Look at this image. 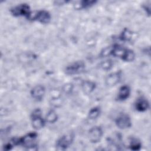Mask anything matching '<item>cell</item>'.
I'll return each mask as SVG.
<instances>
[{
    "label": "cell",
    "mask_w": 151,
    "mask_h": 151,
    "mask_svg": "<svg viewBox=\"0 0 151 151\" xmlns=\"http://www.w3.org/2000/svg\"><path fill=\"white\" fill-rule=\"evenodd\" d=\"M37 133L35 132H29L21 137L12 138L11 141L15 145H21L28 150H35L37 147L36 139Z\"/></svg>",
    "instance_id": "cell-1"
},
{
    "label": "cell",
    "mask_w": 151,
    "mask_h": 151,
    "mask_svg": "<svg viewBox=\"0 0 151 151\" xmlns=\"http://www.w3.org/2000/svg\"><path fill=\"white\" fill-rule=\"evenodd\" d=\"M110 55L119 58L126 62L133 61L135 58V54L133 50L117 44L112 46Z\"/></svg>",
    "instance_id": "cell-2"
},
{
    "label": "cell",
    "mask_w": 151,
    "mask_h": 151,
    "mask_svg": "<svg viewBox=\"0 0 151 151\" xmlns=\"http://www.w3.org/2000/svg\"><path fill=\"white\" fill-rule=\"evenodd\" d=\"M74 139L73 133H68L60 137L56 142L55 147L58 150H65L73 143Z\"/></svg>",
    "instance_id": "cell-3"
},
{
    "label": "cell",
    "mask_w": 151,
    "mask_h": 151,
    "mask_svg": "<svg viewBox=\"0 0 151 151\" xmlns=\"http://www.w3.org/2000/svg\"><path fill=\"white\" fill-rule=\"evenodd\" d=\"M51 17L50 12L46 10L42 9L38 11L31 12L28 19L31 21H36L41 24H48L51 20Z\"/></svg>",
    "instance_id": "cell-4"
},
{
    "label": "cell",
    "mask_w": 151,
    "mask_h": 151,
    "mask_svg": "<svg viewBox=\"0 0 151 151\" xmlns=\"http://www.w3.org/2000/svg\"><path fill=\"white\" fill-rule=\"evenodd\" d=\"M10 12L14 17H25L28 19L32 12L27 4H21L11 8Z\"/></svg>",
    "instance_id": "cell-5"
},
{
    "label": "cell",
    "mask_w": 151,
    "mask_h": 151,
    "mask_svg": "<svg viewBox=\"0 0 151 151\" xmlns=\"http://www.w3.org/2000/svg\"><path fill=\"white\" fill-rule=\"evenodd\" d=\"M86 68V64L83 61H74L67 66L64 69L65 73L67 75L72 76L83 73Z\"/></svg>",
    "instance_id": "cell-6"
},
{
    "label": "cell",
    "mask_w": 151,
    "mask_h": 151,
    "mask_svg": "<svg viewBox=\"0 0 151 151\" xmlns=\"http://www.w3.org/2000/svg\"><path fill=\"white\" fill-rule=\"evenodd\" d=\"M31 124L35 130H40L45 126V120L41 116V110L40 109H35L31 115Z\"/></svg>",
    "instance_id": "cell-7"
},
{
    "label": "cell",
    "mask_w": 151,
    "mask_h": 151,
    "mask_svg": "<svg viewBox=\"0 0 151 151\" xmlns=\"http://www.w3.org/2000/svg\"><path fill=\"white\" fill-rule=\"evenodd\" d=\"M115 124L120 129H126L132 126V120L130 117L126 113H122L119 115L116 120Z\"/></svg>",
    "instance_id": "cell-8"
},
{
    "label": "cell",
    "mask_w": 151,
    "mask_h": 151,
    "mask_svg": "<svg viewBox=\"0 0 151 151\" xmlns=\"http://www.w3.org/2000/svg\"><path fill=\"white\" fill-rule=\"evenodd\" d=\"M103 135V132L101 127L100 126H94L92 127L88 133V139L90 142L93 143H97L99 142Z\"/></svg>",
    "instance_id": "cell-9"
},
{
    "label": "cell",
    "mask_w": 151,
    "mask_h": 151,
    "mask_svg": "<svg viewBox=\"0 0 151 151\" xmlns=\"http://www.w3.org/2000/svg\"><path fill=\"white\" fill-rule=\"evenodd\" d=\"M45 93V88L42 85H36L30 91V94L32 98L37 101H41Z\"/></svg>",
    "instance_id": "cell-10"
},
{
    "label": "cell",
    "mask_w": 151,
    "mask_h": 151,
    "mask_svg": "<svg viewBox=\"0 0 151 151\" xmlns=\"http://www.w3.org/2000/svg\"><path fill=\"white\" fill-rule=\"evenodd\" d=\"M122 77L121 71H116L109 74L105 78V84L109 87L116 86Z\"/></svg>",
    "instance_id": "cell-11"
},
{
    "label": "cell",
    "mask_w": 151,
    "mask_h": 151,
    "mask_svg": "<svg viewBox=\"0 0 151 151\" xmlns=\"http://www.w3.org/2000/svg\"><path fill=\"white\" fill-rule=\"evenodd\" d=\"M149 107V102L146 98L143 97L138 98L134 104L135 109L139 112H144L147 111Z\"/></svg>",
    "instance_id": "cell-12"
},
{
    "label": "cell",
    "mask_w": 151,
    "mask_h": 151,
    "mask_svg": "<svg viewBox=\"0 0 151 151\" xmlns=\"http://www.w3.org/2000/svg\"><path fill=\"white\" fill-rule=\"evenodd\" d=\"M131 90L129 86L124 85L120 87L117 96V100L120 101H124L127 99L130 95Z\"/></svg>",
    "instance_id": "cell-13"
},
{
    "label": "cell",
    "mask_w": 151,
    "mask_h": 151,
    "mask_svg": "<svg viewBox=\"0 0 151 151\" xmlns=\"http://www.w3.org/2000/svg\"><path fill=\"white\" fill-rule=\"evenodd\" d=\"M81 87L84 94H89L95 90L96 87V84L93 81L84 80L81 83Z\"/></svg>",
    "instance_id": "cell-14"
},
{
    "label": "cell",
    "mask_w": 151,
    "mask_h": 151,
    "mask_svg": "<svg viewBox=\"0 0 151 151\" xmlns=\"http://www.w3.org/2000/svg\"><path fill=\"white\" fill-rule=\"evenodd\" d=\"M58 120V115L54 110H49L45 115V121L49 123H54Z\"/></svg>",
    "instance_id": "cell-15"
},
{
    "label": "cell",
    "mask_w": 151,
    "mask_h": 151,
    "mask_svg": "<svg viewBox=\"0 0 151 151\" xmlns=\"http://www.w3.org/2000/svg\"><path fill=\"white\" fill-rule=\"evenodd\" d=\"M132 32L129 29L125 28L122 31L119 36V39L123 41H129L132 39Z\"/></svg>",
    "instance_id": "cell-16"
},
{
    "label": "cell",
    "mask_w": 151,
    "mask_h": 151,
    "mask_svg": "<svg viewBox=\"0 0 151 151\" xmlns=\"http://www.w3.org/2000/svg\"><path fill=\"white\" fill-rule=\"evenodd\" d=\"M101 113V109L98 106L91 108L88 113V117L90 120H95L98 118Z\"/></svg>",
    "instance_id": "cell-17"
},
{
    "label": "cell",
    "mask_w": 151,
    "mask_h": 151,
    "mask_svg": "<svg viewBox=\"0 0 151 151\" xmlns=\"http://www.w3.org/2000/svg\"><path fill=\"white\" fill-rule=\"evenodd\" d=\"M142 147L140 141L135 137H132L130 140L129 148L132 150H139Z\"/></svg>",
    "instance_id": "cell-18"
},
{
    "label": "cell",
    "mask_w": 151,
    "mask_h": 151,
    "mask_svg": "<svg viewBox=\"0 0 151 151\" xmlns=\"http://www.w3.org/2000/svg\"><path fill=\"white\" fill-rule=\"evenodd\" d=\"M97 2V1H90V0H84L80 2L79 5H77V8L78 9H86L90 8Z\"/></svg>",
    "instance_id": "cell-19"
},
{
    "label": "cell",
    "mask_w": 151,
    "mask_h": 151,
    "mask_svg": "<svg viewBox=\"0 0 151 151\" xmlns=\"http://www.w3.org/2000/svg\"><path fill=\"white\" fill-rule=\"evenodd\" d=\"M113 65V63L111 60H106L99 64V67L104 71L110 70Z\"/></svg>",
    "instance_id": "cell-20"
},
{
    "label": "cell",
    "mask_w": 151,
    "mask_h": 151,
    "mask_svg": "<svg viewBox=\"0 0 151 151\" xmlns=\"http://www.w3.org/2000/svg\"><path fill=\"white\" fill-rule=\"evenodd\" d=\"M73 84L71 83H68L64 84L62 87V91L67 94H70L73 90Z\"/></svg>",
    "instance_id": "cell-21"
},
{
    "label": "cell",
    "mask_w": 151,
    "mask_h": 151,
    "mask_svg": "<svg viewBox=\"0 0 151 151\" xmlns=\"http://www.w3.org/2000/svg\"><path fill=\"white\" fill-rule=\"evenodd\" d=\"M111 48H112V46H110V47H107L105 48L104 49H103L101 51V52L100 54V56L101 57H106L110 55Z\"/></svg>",
    "instance_id": "cell-22"
},
{
    "label": "cell",
    "mask_w": 151,
    "mask_h": 151,
    "mask_svg": "<svg viewBox=\"0 0 151 151\" xmlns=\"http://www.w3.org/2000/svg\"><path fill=\"white\" fill-rule=\"evenodd\" d=\"M51 104L54 107H58L61 104V100L60 97H55L52 99H51Z\"/></svg>",
    "instance_id": "cell-23"
},
{
    "label": "cell",
    "mask_w": 151,
    "mask_h": 151,
    "mask_svg": "<svg viewBox=\"0 0 151 151\" xmlns=\"http://www.w3.org/2000/svg\"><path fill=\"white\" fill-rule=\"evenodd\" d=\"M142 8H143V10L145 11L146 14L147 15H148L149 16H150V4H144V5H143Z\"/></svg>",
    "instance_id": "cell-24"
}]
</instances>
